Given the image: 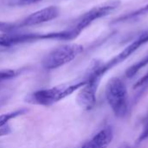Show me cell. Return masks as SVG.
I'll list each match as a JSON object with an SVG mask.
<instances>
[{
    "mask_svg": "<svg viewBox=\"0 0 148 148\" xmlns=\"http://www.w3.org/2000/svg\"><path fill=\"white\" fill-rule=\"evenodd\" d=\"M85 84L86 80L84 79L83 81L75 83L63 84L50 88L40 89L29 94L25 97V101L32 105L49 107L72 95Z\"/></svg>",
    "mask_w": 148,
    "mask_h": 148,
    "instance_id": "1",
    "label": "cell"
},
{
    "mask_svg": "<svg viewBox=\"0 0 148 148\" xmlns=\"http://www.w3.org/2000/svg\"><path fill=\"white\" fill-rule=\"evenodd\" d=\"M106 98L116 117L124 118L127 115L129 110L127 90L121 79L114 77L108 81L106 87Z\"/></svg>",
    "mask_w": 148,
    "mask_h": 148,
    "instance_id": "2",
    "label": "cell"
},
{
    "mask_svg": "<svg viewBox=\"0 0 148 148\" xmlns=\"http://www.w3.org/2000/svg\"><path fill=\"white\" fill-rule=\"evenodd\" d=\"M147 42H148V29L142 32V34H140L139 37H137L133 42H131L128 46H127L121 53H119L116 56L113 57L108 62L106 63L95 62L90 69L91 72L96 76L101 78L108 71H109L114 67L124 62L131 55H133L137 49H139L140 47L146 44Z\"/></svg>",
    "mask_w": 148,
    "mask_h": 148,
    "instance_id": "3",
    "label": "cell"
},
{
    "mask_svg": "<svg viewBox=\"0 0 148 148\" xmlns=\"http://www.w3.org/2000/svg\"><path fill=\"white\" fill-rule=\"evenodd\" d=\"M83 51V47L80 44H66L55 49L49 52L42 60V67L46 69H55L60 68L71 61Z\"/></svg>",
    "mask_w": 148,
    "mask_h": 148,
    "instance_id": "4",
    "label": "cell"
},
{
    "mask_svg": "<svg viewBox=\"0 0 148 148\" xmlns=\"http://www.w3.org/2000/svg\"><path fill=\"white\" fill-rule=\"evenodd\" d=\"M85 80L86 84L80 88L81 90L76 96V101L85 110H91L96 103V93L101 78L88 74Z\"/></svg>",
    "mask_w": 148,
    "mask_h": 148,
    "instance_id": "5",
    "label": "cell"
},
{
    "mask_svg": "<svg viewBox=\"0 0 148 148\" xmlns=\"http://www.w3.org/2000/svg\"><path fill=\"white\" fill-rule=\"evenodd\" d=\"M121 4V2L118 0L110 1L108 3H106L104 4L96 6L88 12H86L79 20L77 24L75 26L76 29H78L81 32L88 27L94 21L102 18L104 16H107L110 15L113 11H114Z\"/></svg>",
    "mask_w": 148,
    "mask_h": 148,
    "instance_id": "6",
    "label": "cell"
},
{
    "mask_svg": "<svg viewBox=\"0 0 148 148\" xmlns=\"http://www.w3.org/2000/svg\"><path fill=\"white\" fill-rule=\"evenodd\" d=\"M59 15V9L56 6H49L42 9L29 15L22 23L23 26H32L56 18Z\"/></svg>",
    "mask_w": 148,
    "mask_h": 148,
    "instance_id": "7",
    "label": "cell"
},
{
    "mask_svg": "<svg viewBox=\"0 0 148 148\" xmlns=\"http://www.w3.org/2000/svg\"><path fill=\"white\" fill-rule=\"evenodd\" d=\"M114 137L111 127H106L99 131L81 148H107L112 142Z\"/></svg>",
    "mask_w": 148,
    "mask_h": 148,
    "instance_id": "8",
    "label": "cell"
},
{
    "mask_svg": "<svg viewBox=\"0 0 148 148\" xmlns=\"http://www.w3.org/2000/svg\"><path fill=\"white\" fill-rule=\"evenodd\" d=\"M147 15H148V3L146 4L145 6L140 8V9H137L136 10L131 11L129 13L124 14V15L115 18L112 22V23H119L128 22V21H131V20H134V19H136V18H139L140 16H144Z\"/></svg>",
    "mask_w": 148,
    "mask_h": 148,
    "instance_id": "9",
    "label": "cell"
},
{
    "mask_svg": "<svg viewBox=\"0 0 148 148\" xmlns=\"http://www.w3.org/2000/svg\"><path fill=\"white\" fill-rule=\"evenodd\" d=\"M147 65H148V54L146 55L141 60H140L139 62H137L136 63H134V65H132L130 68L127 69L126 76L127 78H133L134 76H135V75L138 74V72L140 69L145 68Z\"/></svg>",
    "mask_w": 148,
    "mask_h": 148,
    "instance_id": "10",
    "label": "cell"
},
{
    "mask_svg": "<svg viewBox=\"0 0 148 148\" xmlns=\"http://www.w3.org/2000/svg\"><path fill=\"white\" fill-rule=\"evenodd\" d=\"M27 112H28L27 108H21V109L16 110V111H12V112H9V113L1 114L0 115V127L5 126L10 120L15 119L20 115L25 114Z\"/></svg>",
    "mask_w": 148,
    "mask_h": 148,
    "instance_id": "11",
    "label": "cell"
},
{
    "mask_svg": "<svg viewBox=\"0 0 148 148\" xmlns=\"http://www.w3.org/2000/svg\"><path fill=\"white\" fill-rule=\"evenodd\" d=\"M17 75V72L13 69H4V70H0V83L10 80L14 77H16Z\"/></svg>",
    "mask_w": 148,
    "mask_h": 148,
    "instance_id": "12",
    "label": "cell"
},
{
    "mask_svg": "<svg viewBox=\"0 0 148 148\" xmlns=\"http://www.w3.org/2000/svg\"><path fill=\"white\" fill-rule=\"evenodd\" d=\"M148 85V73L147 75H145L142 78H140L135 84H134V88H142Z\"/></svg>",
    "mask_w": 148,
    "mask_h": 148,
    "instance_id": "13",
    "label": "cell"
},
{
    "mask_svg": "<svg viewBox=\"0 0 148 148\" xmlns=\"http://www.w3.org/2000/svg\"><path fill=\"white\" fill-rule=\"evenodd\" d=\"M148 139V120L146 121V124L143 127V130L141 131L139 138H138V143H141L142 141Z\"/></svg>",
    "mask_w": 148,
    "mask_h": 148,
    "instance_id": "14",
    "label": "cell"
},
{
    "mask_svg": "<svg viewBox=\"0 0 148 148\" xmlns=\"http://www.w3.org/2000/svg\"><path fill=\"white\" fill-rule=\"evenodd\" d=\"M10 133H11V129L8 125H5V126L0 127V137L9 135Z\"/></svg>",
    "mask_w": 148,
    "mask_h": 148,
    "instance_id": "15",
    "label": "cell"
},
{
    "mask_svg": "<svg viewBox=\"0 0 148 148\" xmlns=\"http://www.w3.org/2000/svg\"><path fill=\"white\" fill-rule=\"evenodd\" d=\"M42 0H19L18 4L20 5H27V4H31V3H35L37 2H40Z\"/></svg>",
    "mask_w": 148,
    "mask_h": 148,
    "instance_id": "16",
    "label": "cell"
},
{
    "mask_svg": "<svg viewBox=\"0 0 148 148\" xmlns=\"http://www.w3.org/2000/svg\"><path fill=\"white\" fill-rule=\"evenodd\" d=\"M127 148H130V147H127Z\"/></svg>",
    "mask_w": 148,
    "mask_h": 148,
    "instance_id": "17",
    "label": "cell"
},
{
    "mask_svg": "<svg viewBox=\"0 0 148 148\" xmlns=\"http://www.w3.org/2000/svg\"><path fill=\"white\" fill-rule=\"evenodd\" d=\"M0 106H1V104H0Z\"/></svg>",
    "mask_w": 148,
    "mask_h": 148,
    "instance_id": "18",
    "label": "cell"
}]
</instances>
